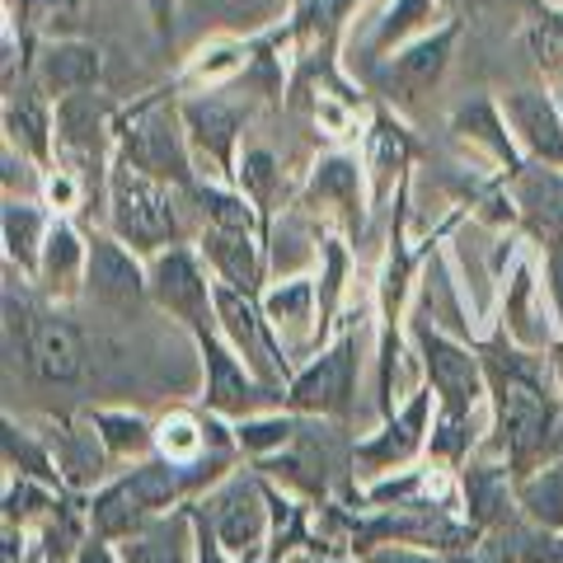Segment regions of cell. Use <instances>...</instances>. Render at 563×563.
Here are the masks:
<instances>
[{
    "label": "cell",
    "mask_w": 563,
    "mask_h": 563,
    "mask_svg": "<svg viewBox=\"0 0 563 563\" xmlns=\"http://www.w3.org/2000/svg\"><path fill=\"white\" fill-rule=\"evenodd\" d=\"M113 221H118L122 240H132V244H161L179 231L174 202L146 174H136V165L113 174Z\"/></svg>",
    "instance_id": "1"
},
{
    "label": "cell",
    "mask_w": 563,
    "mask_h": 563,
    "mask_svg": "<svg viewBox=\"0 0 563 563\" xmlns=\"http://www.w3.org/2000/svg\"><path fill=\"white\" fill-rule=\"evenodd\" d=\"M174 488H179V474H174L169 465H146V470H136L128 484H118L113 493H103L99 507H95V521H99V531H128L132 521H141L151 512V507H161L174 498Z\"/></svg>",
    "instance_id": "2"
},
{
    "label": "cell",
    "mask_w": 563,
    "mask_h": 563,
    "mask_svg": "<svg viewBox=\"0 0 563 563\" xmlns=\"http://www.w3.org/2000/svg\"><path fill=\"white\" fill-rule=\"evenodd\" d=\"M503 428H507V446H512L517 465L531 461L544 446V437H550V409H544L540 390L526 376L503 380Z\"/></svg>",
    "instance_id": "3"
},
{
    "label": "cell",
    "mask_w": 563,
    "mask_h": 563,
    "mask_svg": "<svg viewBox=\"0 0 563 563\" xmlns=\"http://www.w3.org/2000/svg\"><path fill=\"white\" fill-rule=\"evenodd\" d=\"M128 155L136 169H151V174H174L184 179V146H179V132H174V118L165 109H146L132 118L128 128Z\"/></svg>",
    "instance_id": "4"
},
{
    "label": "cell",
    "mask_w": 563,
    "mask_h": 563,
    "mask_svg": "<svg viewBox=\"0 0 563 563\" xmlns=\"http://www.w3.org/2000/svg\"><path fill=\"white\" fill-rule=\"evenodd\" d=\"M422 347H428V372L437 380V390H442L451 418H465L474 409V399H479V372H474V357L461 352L455 343L437 339V333H428Z\"/></svg>",
    "instance_id": "5"
},
{
    "label": "cell",
    "mask_w": 563,
    "mask_h": 563,
    "mask_svg": "<svg viewBox=\"0 0 563 563\" xmlns=\"http://www.w3.org/2000/svg\"><path fill=\"white\" fill-rule=\"evenodd\" d=\"M347 390H352V347L343 343L291 385V404H301V409H343Z\"/></svg>",
    "instance_id": "6"
},
{
    "label": "cell",
    "mask_w": 563,
    "mask_h": 563,
    "mask_svg": "<svg viewBox=\"0 0 563 563\" xmlns=\"http://www.w3.org/2000/svg\"><path fill=\"white\" fill-rule=\"evenodd\" d=\"M155 296L207 333V282L198 277L188 254H169L155 263Z\"/></svg>",
    "instance_id": "7"
},
{
    "label": "cell",
    "mask_w": 563,
    "mask_h": 563,
    "mask_svg": "<svg viewBox=\"0 0 563 563\" xmlns=\"http://www.w3.org/2000/svg\"><path fill=\"white\" fill-rule=\"evenodd\" d=\"M90 291L109 306H132L141 296V273L132 254H122L113 240H95L90 250Z\"/></svg>",
    "instance_id": "8"
},
{
    "label": "cell",
    "mask_w": 563,
    "mask_h": 563,
    "mask_svg": "<svg viewBox=\"0 0 563 563\" xmlns=\"http://www.w3.org/2000/svg\"><path fill=\"white\" fill-rule=\"evenodd\" d=\"M507 113H512L517 132L526 136V146L544 161H563V128H559V113L550 109V99L540 95H512L507 99Z\"/></svg>",
    "instance_id": "9"
},
{
    "label": "cell",
    "mask_w": 563,
    "mask_h": 563,
    "mask_svg": "<svg viewBox=\"0 0 563 563\" xmlns=\"http://www.w3.org/2000/svg\"><path fill=\"white\" fill-rule=\"evenodd\" d=\"M80 339L76 329L62 324V320H47L33 329V362H38V372L47 380H76L80 376Z\"/></svg>",
    "instance_id": "10"
},
{
    "label": "cell",
    "mask_w": 563,
    "mask_h": 563,
    "mask_svg": "<svg viewBox=\"0 0 563 563\" xmlns=\"http://www.w3.org/2000/svg\"><path fill=\"white\" fill-rule=\"evenodd\" d=\"M446 52H451V33H437V38L409 47V52H404V57L395 62V70H390V90H395L399 99H413L418 90H428V85L442 76Z\"/></svg>",
    "instance_id": "11"
},
{
    "label": "cell",
    "mask_w": 563,
    "mask_h": 563,
    "mask_svg": "<svg viewBox=\"0 0 563 563\" xmlns=\"http://www.w3.org/2000/svg\"><path fill=\"white\" fill-rule=\"evenodd\" d=\"M99 80V52L95 47H80V43H62L43 57V85L57 95H76V90H90Z\"/></svg>",
    "instance_id": "12"
},
{
    "label": "cell",
    "mask_w": 563,
    "mask_h": 563,
    "mask_svg": "<svg viewBox=\"0 0 563 563\" xmlns=\"http://www.w3.org/2000/svg\"><path fill=\"white\" fill-rule=\"evenodd\" d=\"M217 536H221V544H231V550H254L263 540V512H258L250 488H231L217 503Z\"/></svg>",
    "instance_id": "13"
},
{
    "label": "cell",
    "mask_w": 563,
    "mask_h": 563,
    "mask_svg": "<svg viewBox=\"0 0 563 563\" xmlns=\"http://www.w3.org/2000/svg\"><path fill=\"white\" fill-rule=\"evenodd\" d=\"M521 207L531 211L540 235L563 240V179H554V174H531V179L521 184Z\"/></svg>",
    "instance_id": "14"
},
{
    "label": "cell",
    "mask_w": 563,
    "mask_h": 563,
    "mask_svg": "<svg viewBox=\"0 0 563 563\" xmlns=\"http://www.w3.org/2000/svg\"><path fill=\"white\" fill-rule=\"evenodd\" d=\"M422 413H428V395H418L409 409H404L399 422H390V432L380 437V442H372L362 451V461L372 465H395V461H409V455L418 451V428H422Z\"/></svg>",
    "instance_id": "15"
},
{
    "label": "cell",
    "mask_w": 563,
    "mask_h": 563,
    "mask_svg": "<svg viewBox=\"0 0 563 563\" xmlns=\"http://www.w3.org/2000/svg\"><path fill=\"white\" fill-rule=\"evenodd\" d=\"M202 347H207V366H211V385H207L211 404H217V409H225V413H240L244 404L254 399V395H250V380H244V372H240V366L225 357V352L211 343V339H202Z\"/></svg>",
    "instance_id": "16"
},
{
    "label": "cell",
    "mask_w": 563,
    "mask_h": 563,
    "mask_svg": "<svg viewBox=\"0 0 563 563\" xmlns=\"http://www.w3.org/2000/svg\"><path fill=\"white\" fill-rule=\"evenodd\" d=\"M188 122H192V132H198L202 146H211L217 155H225V151H231L235 128H240V113L225 109V103H217V99H207V103H192Z\"/></svg>",
    "instance_id": "17"
},
{
    "label": "cell",
    "mask_w": 563,
    "mask_h": 563,
    "mask_svg": "<svg viewBox=\"0 0 563 563\" xmlns=\"http://www.w3.org/2000/svg\"><path fill=\"white\" fill-rule=\"evenodd\" d=\"M217 314H221V324L231 329V339L250 352V357L258 362V366H268V347L258 343V329H254V314H250V306L240 301L235 291H217Z\"/></svg>",
    "instance_id": "18"
},
{
    "label": "cell",
    "mask_w": 563,
    "mask_h": 563,
    "mask_svg": "<svg viewBox=\"0 0 563 563\" xmlns=\"http://www.w3.org/2000/svg\"><path fill=\"white\" fill-rule=\"evenodd\" d=\"M207 250H211V258H217L221 268H225V277H231V282H244V287H250V282L258 277L254 250H250V240H244L240 231H217V235L207 240Z\"/></svg>",
    "instance_id": "19"
},
{
    "label": "cell",
    "mask_w": 563,
    "mask_h": 563,
    "mask_svg": "<svg viewBox=\"0 0 563 563\" xmlns=\"http://www.w3.org/2000/svg\"><path fill=\"white\" fill-rule=\"evenodd\" d=\"M521 503L544 521V526H563V465L544 470L540 479L521 488Z\"/></svg>",
    "instance_id": "20"
},
{
    "label": "cell",
    "mask_w": 563,
    "mask_h": 563,
    "mask_svg": "<svg viewBox=\"0 0 563 563\" xmlns=\"http://www.w3.org/2000/svg\"><path fill=\"white\" fill-rule=\"evenodd\" d=\"M310 306H314L310 282H287V287H277V291L268 296V314H273L277 324H287V329H306Z\"/></svg>",
    "instance_id": "21"
},
{
    "label": "cell",
    "mask_w": 563,
    "mask_h": 563,
    "mask_svg": "<svg viewBox=\"0 0 563 563\" xmlns=\"http://www.w3.org/2000/svg\"><path fill=\"white\" fill-rule=\"evenodd\" d=\"M128 563H184V544H179V526H161L146 540H132L122 550Z\"/></svg>",
    "instance_id": "22"
},
{
    "label": "cell",
    "mask_w": 563,
    "mask_h": 563,
    "mask_svg": "<svg viewBox=\"0 0 563 563\" xmlns=\"http://www.w3.org/2000/svg\"><path fill=\"white\" fill-rule=\"evenodd\" d=\"M62 132H66L70 146L90 151L95 141H99V103L85 99V95H76V99H70L66 109H62Z\"/></svg>",
    "instance_id": "23"
},
{
    "label": "cell",
    "mask_w": 563,
    "mask_h": 563,
    "mask_svg": "<svg viewBox=\"0 0 563 563\" xmlns=\"http://www.w3.org/2000/svg\"><path fill=\"white\" fill-rule=\"evenodd\" d=\"M43 263H47L52 287H70V277H76V268H80V244H76V235H70L66 225H57V231L47 235Z\"/></svg>",
    "instance_id": "24"
},
{
    "label": "cell",
    "mask_w": 563,
    "mask_h": 563,
    "mask_svg": "<svg viewBox=\"0 0 563 563\" xmlns=\"http://www.w3.org/2000/svg\"><path fill=\"white\" fill-rule=\"evenodd\" d=\"M5 244L20 263H33V250H38V217L33 207H5Z\"/></svg>",
    "instance_id": "25"
},
{
    "label": "cell",
    "mask_w": 563,
    "mask_h": 563,
    "mask_svg": "<svg viewBox=\"0 0 563 563\" xmlns=\"http://www.w3.org/2000/svg\"><path fill=\"white\" fill-rule=\"evenodd\" d=\"M314 198H343V202H357V165L347 161H324L320 174L310 184Z\"/></svg>",
    "instance_id": "26"
},
{
    "label": "cell",
    "mask_w": 563,
    "mask_h": 563,
    "mask_svg": "<svg viewBox=\"0 0 563 563\" xmlns=\"http://www.w3.org/2000/svg\"><path fill=\"white\" fill-rule=\"evenodd\" d=\"M90 20V0H47L43 5V24L52 33H70Z\"/></svg>",
    "instance_id": "27"
},
{
    "label": "cell",
    "mask_w": 563,
    "mask_h": 563,
    "mask_svg": "<svg viewBox=\"0 0 563 563\" xmlns=\"http://www.w3.org/2000/svg\"><path fill=\"white\" fill-rule=\"evenodd\" d=\"M465 488H470V507H474V517H493V512H498L503 493H498V474H493V470H474Z\"/></svg>",
    "instance_id": "28"
},
{
    "label": "cell",
    "mask_w": 563,
    "mask_h": 563,
    "mask_svg": "<svg viewBox=\"0 0 563 563\" xmlns=\"http://www.w3.org/2000/svg\"><path fill=\"white\" fill-rule=\"evenodd\" d=\"M202 207L211 211V221L225 225V231H250V211H244V202L225 198V192H202Z\"/></svg>",
    "instance_id": "29"
},
{
    "label": "cell",
    "mask_w": 563,
    "mask_h": 563,
    "mask_svg": "<svg viewBox=\"0 0 563 563\" xmlns=\"http://www.w3.org/2000/svg\"><path fill=\"white\" fill-rule=\"evenodd\" d=\"M10 128H14V136H24V146L29 151H47V122H43V113L33 109V103H20V109H10Z\"/></svg>",
    "instance_id": "30"
},
{
    "label": "cell",
    "mask_w": 563,
    "mask_h": 563,
    "mask_svg": "<svg viewBox=\"0 0 563 563\" xmlns=\"http://www.w3.org/2000/svg\"><path fill=\"white\" fill-rule=\"evenodd\" d=\"M422 20H428V0H399V5L390 10V20H385V29H380V43H395L399 33H409Z\"/></svg>",
    "instance_id": "31"
},
{
    "label": "cell",
    "mask_w": 563,
    "mask_h": 563,
    "mask_svg": "<svg viewBox=\"0 0 563 563\" xmlns=\"http://www.w3.org/2000/svg\"><path fill=\"white\" fill-rule=\"evenodd\" d=\"M161 442H165V451H169V455H179V461H188V455L202 446V437H198V428H192L188 418H169L165 428H161Z\"/></svg>",
    "instance_id": "32"
},
{
    "label": "cell",
    "mask_w": 563,
    "mask_h": 563,
    "mask_svg": "<svg viewBox=\"0 0 563 563\" xmlns=\"http://www.w3.org/2000/svg\"><path fill=\"white\" fill-rule=\"evenodd\" d=\"M404 155H409V146H404V136L399 128H390V122H380V136H376V169H380V179L390 169L404 165Z\"/></svg>",
    "instance_id": "33"
},
{
    "label": "cell",
    "mask_w": 563,
    "mask_h": 563,
    "mask_svg": "<svg viewBox=\"0 0 563 563\" xmlns=\"http://www.w3.org/2000/svg\"><path fill=\"white\" fill-rule=\"evenodd\" d=\"M526 296H531V273H521L517 282H512V329H517V339H526V343H540V329L526 320Z\"/></svg>",
    "instance_id": "34"
},
{
    "label": "cell",
    "mask_w": 563,
    "mask_h": 563,
    "mask_svg": "<svg viewBox=\"0 0 563 563\" xmlns=\"http://www.w3.org/2000/svg\"><path fill=\"white\" fill-rule=\"evenodd\" d=\"M103 432H109V446H118V451L146 446V428H141L136 418H103Z\"/></svg>",
    "instance_id": "35"
},
{
    "label": "cell",
    "mask_w": 563,
    "mask_h": 563,
    "mask_svg": "<svg viewBox=\"0 0 563 563\" xmlns=\"http://www.w3.org/2000/svg\"><path fill=\"white\" fill-rule=\"evenodd\" d=\"M461 128H479L474 136H484L493 151L507 155V141L498 136V122H493V113H488V109H470V113H461Z\"/></svg>",
    "instance_id": "36"
},
{
    "label": "cell",
    "mask_w": 563,
    "mask_h": 563,
    "mask_svg": "<svg viewBox=\"0 0 563 563\" xmlns=\"http://www.w3.org/2000/svg\"><path fill=\"white\" fill-rule=\"evenodd\" d=\"M521 559L526 563H563V544L559 540H526Z\"/></svg>",
    "instance_id": "37"
},
{
    "label": "cell",
    "mask_w": 563,
    "mask_h": 563,
    "mask_svg": "<svg viewBox=\"0 0 563 563\" xmlns=\"http://www.w3.org/2000/svg\"><path fill=\"white\" fill-rule=\"evenodd\" d=\"M244 179H250V188L254 192H268V184H273V161L268 155H250V165H244Z\"/></svg>",
    "instance_id": "38"
},
{
    "label": "cell",
    "mask_w": 563,
    "mask_h": 563,
    "mask_svg": "<svg viewBox=\"0 0 563 563\" xmlns=\"http://www.w3.org/2000/svg\"><path fill=\"white\" fill-rule=\"evenodd\" d=\"M282 437H287V422H258V428L244 432V442L250 446H273V442H282Z\"/></svg>",
    "instance_id": "39"
},
{
    "label": "cell",
    "mask_w": 563,
    "mask_h": 563,
    "mask_svg": "<svg viewBox=\"0 0 563 563\" xmlns=\"http://www.w3.org/2000/svg\"><path fill=\"white\" fill-rule=\"evenodd\" d=\"M235 66H240V52L225 47V52H217L211 62H202V76H225V70H235Z\"/></svg>",
    "instance_id": "40"
},
{
    "label": "cell",
    "mask_w": 563,
    "mask_h": 563,
    "mask_svg": "<svg viewBox=\"0 0 563 563\" xmlns=\"http://www.w3.org/2000/svg\"><path fill=\"white\" fill-rule=\"evenodd\" d=\"M47 198H52V202H57V207H66V202H76V184H70V179H52V184H47Z\"/></svg>",
    "instance_id": "41"
},
{
    "label": "cell",
    "mask_w": 563,
    "mask_h": 563,
    "mask_svg": "<svg viewBox=\"0 0 563 563\" xmlns=\"http://www.w3.org/2000/svg\"><path fill=\"white\" fill-rule=\"evenodd\" d=\"M376 563H437V559H422L409 550H385V554H376Z\"/></svg>",
    "instance_id": "42"
},
{
    "label": "cell",
    "mask_w": 563,
    "mask_h": 563,
    "mask_svg": "<svg viewBox=\"0 0 563 563\" xmlns=\"http://www.w3.org/2000/svg\"><path fill=\"white\" fill-rule=\"evenodd\" d=\"M554 301L563 306V254L554 258Z\"/></svg>",
    "instance_id": "43"
},
{
    "label": "cell",
    "mask_w": 563,
    "mask_h": 563,
    "mask_svg": "<svg viewBox=\"0 0 563 563\" xmlns=\"http://www.w3.org/2000/svg\"><path fill=\"white\" fill-rule=\"evenodd\" d=\"M202 563H221V554H217V540H202Z\"/></svg>",
    "instance_id": "44"
},
{
    "label": "cell",
    "mask_w": 563,
    "mask_h": 563,
    "mask_svg": "<svg viewBox=\"0 0 563 563\" xmlns=\"http://www.w3.org/2000/svg\"><path fill=\"white\" fill-rule=\"evenodd\" d=\"M151 5H155V20L169 24V0H151Z\"/></svg>",
    "instance_id": "45"
},
{
    "label": "cell",
    "mask_w": 563,
    "mask_h": 563,
    "mask_svg": "<svg viewBox=\"0 0 563 563\" xmlns=\"http://www.w3.org/2000/svg\"><path fill=\"white\" fill-rule=\"evenodd\" d=\"M80 563H113L109 554H103V550H85V559Z\"/></svg>",
    "instance_id": "46"
},
{
    "label": "cell",
    "mask_w": 563,
    "mask_h": 563,
    "mask_svg": "<svg viewBox=\"0 0 563 563\" xmlns=\"http://www.w3.org/2000/svg\"><path fill=\"white\" fill-rule=\"evenodd\" d=\"M470 5H493V0H470Z\"/></svg>",
    "instance_id": "47"
}]
</instances>
